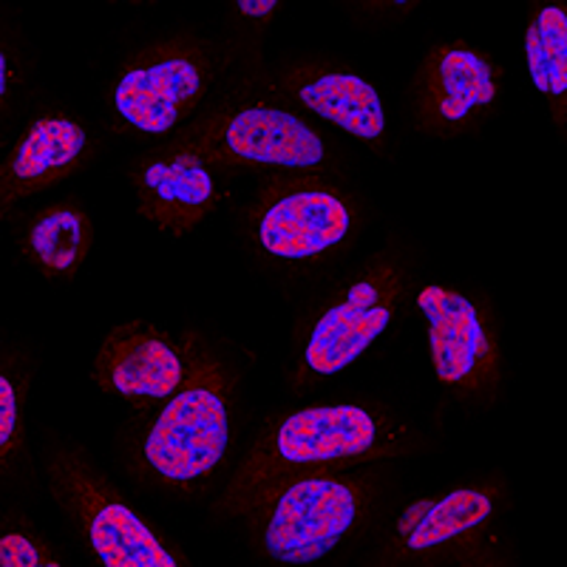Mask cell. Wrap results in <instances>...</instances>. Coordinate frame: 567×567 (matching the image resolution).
Wrapping results in <instances>:
<instances>
[{"instance_id":"obj_1","label":"cell","mask_w":567,"mask_h":567,"mask_svg":"<svg viewBox=\"0 0 567 567\" xmlns=\"http://www.w3.org/2000/svg\"><path fill=\"white\" fill-rule=\"evenodd\" d=\"M225 449L227 403L221 372L199 363L156 420L145 440V460L162 480L187 483L216 468Z\"/></svg>"},{"instance_id":"obj_5","label":"cell","mask_w":567,"mask_h":567,"mask_svg":"<svg viewBox=\"0 0 567 567\" xmlns=\"http://www.w3.org/2000/svg\"><path fill=\"white\" fill-rule=\"evenodd\" d=\"M194 154L230 165L312 168L323 159V142L298 116L272 109H247L205 125L196 134Z\"/></svg>"},{"instance_id":"obj_7","label":"cell","mask_w":567,"mask_h":567,"mask_svg":"<svg viewBox=\"0 0 567 567\" xmlns=\"http://www.w3.org/2000/svg\"><path fill=\"white\" fill-rule=\"evenodd\" d=\"M420 125L449 131L465 125L496 97V74L477 52L443 45L423 60L414 85Z\"/></svg>"},{"instance_id":"obj_3","label":"cell","mask_w":567,"mask_h":567,"mask_svg":"<svg viewBox=\"0 0 567 567\" xmlns=\"http://www.w3.org/2000/svg\"><path fill=\"white\" fill-rule=\"evenodd\" d=\"M52 468L71 514L78 516L80 525H85L91 545H94V550H97L105 565H176L174 556L162 548L159 539L148 530V525H142L134 511L120 503L105 488L103 480L94 477L74 454L60 452L54 457Z\"/></svg>"},{"instance_id":"obj_15","label":"cell","mask_w":567,"mask_h":567,"mask_svg":"<svg viewBox=\"0 0 567 567\" xmlns=\"http://www.w3.org/2000/svg\"><path fill=\"white\" fill-rule=\"evenodd\" d=\"M496 505V494L491 488H457L443 499L414 505L398 525L400 548L420 554L445 545L483 525Z\"/></svg>"},{"instance_id":"obj_4","label":"cell","mask_w":567,"mask_h":567,"mask_svg":"<svg viewBox=\"0 0 567 567\" xmlns=\"http://www.w3.org/2000/svg\"><path fill=\"white\" fill-rule=\"evenodd\" d=\"M417 301L432 329V361L440 381L468 398L494 392L499 381V349L477 307L460 292L434 284L420 292Z\"/></svg>"},{"instance_id":"obj_12","label":"cell","mask_w":567,"mask_h":567,"mask_svg":"<svg viewBox=\"0 0 567 567\" xmlns=\"http://www.w3.org/2000/svg\"><path fill=\"white\" fill-rule=\"evenodd\" d=\"M213 199L216 187L196 154L162 156L140 171V207L162 230H190L205 219Z\"/></svg>"},{"instance_id":"obj_2","label":"cell","mask_w":567,"mask_h":567,"mask_svg":"<svg viewBox=\"0 0 567 567\" xmlns=\"http://www.w3.org/2000/svg\"><path fill=\"white\" fill-rule=\"evenodd\" d=\"M403 287V261L398 256L383 258L367 276L347 290V296L323 312L303 349L301 369L312 378H327L349 363L381 336Z\"/></svg>"},{"instance_id":"obj_18","label":"cell","mask_w":567,"mask_h":567,"mask_svg":"<svg viewBox=\"0 0 567 567\" xmlns=\"http://www.w3.org/2000/svg\"><path fill=\"white\" fill-rule=\"evenodd\" d=\"M0 559H3V565H58V559H52V554L40 542L23 534L3 536V542H0Z\"/></svg>"},{"instance_id":"obj_16","label":"cell","mask_w":567,"mask_h":567,"mask_svg":"<svg viewBox=\"0 0 567 567\" xmlns=\"http://www.w3.org/2000/svg\"><path fill=\"white\" fill-rule=\"evenodd\" d=\"M29 252L38 267L49 272H65L80 265L89 245V225L78 207L60 205L45 210L29 227Z\"/></svg>"},{"instance_id":"obj_9","label":"cell","mask_w":567,"mask_h":567,"mask_svg":"<svg viewBox=\"0 0 567 567\" xmlns=\"http://www.w3.org/2000/svg\"><path fill=\"white\" fill-rule=\"evenodd\" d=\"M378 423L358 406L307 409L284 420L270 437L272 457L290 465H318L369 452Z\"/></svg>"},{"instance_id":"obj_6","label":"cell","mask_w":567,"mask_h":567,"mask_svg":"<svg viewBox=\"0 0 567 567\" xmlns=\"http://www.w3.org/2000/svg\"><path fill=\"white\" fill-rule=\"evenodd\" d=\"M358 494L327 477L298 480L276 499L267 550L281 561H316L336 548L358 516Z\"/></svg>"},{"instance_id":"obj_10","label":"cell","mask_w":567,"mask_h":567,"mask_svg":"<svg viewBox=\"0 0 567 567\" xmlns=\"http://www.w3.org/2000/svg\"><path fill=\"white\" fill-rule=\"evenodd\" d=\"M349 207L332 190H296L258 219V241L278 258H310L347 236Z\"/></svg>"},{"instance_id":"obj_11","label":"cell","mask_w":567,"mask_h":567,"mask_svg":"<svg viewBox=\"0 0 567 567\" xmlns=\"http://www.w3.org/2000/svg\"><path fill=\"white\" fill-rule=\"evenodd\" d=\"M97 381L123 398H168L182 386L179 354L142 329H116L94 358Z\"/></svg>"},{"instance_id":"obj_20","label":"cell","mask_w":567,"mask_h":567,"mask_svg":"<svg viewBox=\"0 0 567 567\" xmlns=\"http://www.w3.org/2000/svg\"><path fill=\"white\" fill-rule=\"evenodd\" d=\"M241 14H247V18H267V14H272L278 9V3H239Z\"/></svg>"},{"instance_id":"obj_17","label":"cell","mask_w":567,"mask_h":567,"mask_svg":"<svg viewBox=\"0 0 567 567\" xmlns=\"http://www.w3.org/2000/svg\"><path fill=\"white\" fill-rule=\"evenodd\" d=\"M528 69L536 89L561 97L567 89V27L559 7L542 9L528 27Z\"/></svg>"},{"instance_id":"obj_13","label":"cell","mask_w":567,"mask_h":567,"mask_svg":"<svg viewBox=\"0 0 567 567\" xmlns=\"http://www.w3.org/2000/svg\"><path fill=\"white\" fill-rule=\"evenodd\" d=\"M296 100L329 123L341 125L352 136L378 140L386 131V111L381 94L367 80L347 71H301L292 80Z\"/></svg>"},{"instance_id":"obj_19","label":"cell","mask_w":567,"mask_h":567,"mask_svg":"<svg viewBox=\"0 0 567 567\" xmlns=\"http://www.w3.org/2000/svg\"><path fill=\"white\" fill-rule=\"evenodd\" d=\"M0 398H3V454L9 460L14 440H18V392L9 378L0 381Z\"/></svg>"},{"instance_id":"obj_14","label":"cell","mask_w":567,"mask_h":567,"mask_svg":"<svg viewBox=\"0 0 567 567\" xmlns=\"http://www.w3.org/2000/svg\"><path fill=\"white\" fill-rule=\"evenodd\" d=\"M85 148H89V136L78 123L45 116V120L34 123L27 140L20 142L18 156L7 171L3 194H7V199H14V196L29 194L32 187L58 179L78 165Z\"/></svg>"},{"instance_id":"obj_8","label":"cell","mask_w":567,"mask_h":567,"mask_svg":"<svg viewBox=\"0 0 567 567\" xmlns=\"http://www.w3.org/2000/svg\"><path fill=\"white\" fill-rule=\"evenodd\" d=\"M199 63L171 54L125 71L116 83L114 103L125 123L145 134H162L174 128L182 111L199 97Z\"/></svg>"}]
</instances>
